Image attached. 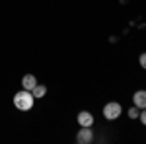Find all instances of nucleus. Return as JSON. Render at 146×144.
Segmentation results:
<instances>
[{"label":"nucleus","instance_id":"obj_7","mask_svg":"<svg viewBox=\"0 0 146 144\" xmlns=\"http://www.w3.org/2000/svg\"><path fill=\"white\" fill-rule=\"evenodd\" d=\"M31 94H33L35 100H37V98H43V96L47 94V88H45V86H41V84H35V88L31 90Z\"/></svg>","mask_w":146,"mask_h":144},{"label":"nucleus","instance_id":"obj_1","mask_svg":"<svg viewBox=\"0 0 146 144\" xmlns=\"http://www.w3.org/2000/svg\"><path fill=\"white\" fill-rule=\"evenodd\" d=\"M33 94L31 92H27V90H22V92H18L16 96H14V105L18 107L20 111H29L33 107Z\"/></svg>","mask_w":146,"mask_h":144},{"label":"nucleus","instance_id":"obj_9","mask_svg":"<svg viewBox=\"0 0 146 144\" xmlns=\"http://www.w3.org/2000/svg\"><path fill=\"white\" fill-rule=\"evenodd\" d=\"M138 62H140V66L146 68V53H142V55L138 56Z\"/></svg>","mask_w":146,"mask_h":144},{"label":"nucleus","instance_id":"obj_10","mask_svg":"<svg viewBox=\"0 0 146 144\" xmlns=\"http://www.w3.org/2000/svg\"><path fill=\"white\" fill-rule=\"evenodd\" d=\"M138 117H140V121H142V125H146V109L142 111V113H140Z\"/></svg>","mask_w":146,"mask_h":144},{"label":"nucleus","instance_id":"obj_5","mask_svg":"<svg viewBox=\"0 0 146 144\" xmlns=\"http://www.w3.org/2000/svg\"><path fill=\"white\" fill-rule=\"evenodd\" d=\"M133 101H135V105L138 109H146V92L144 90L136 92L135 96H133Z\"/></svg>","mask_w":146,"mask_h":144},{"label":"nucleus","instance_id":"obj_3","mask_svg":"<svg viewBox=\"0 0 146 144\" xmlns=\"http://www.w3.org/2000/svg\"><path fill=\"white\" fill-rule=\"evenodd\" d=\"M94 140V133L90 131V127H82L76 134V142L78 144H90Z\"/></svg>","mask_w":146,"mask_h":144},{"label":"nucleus","instance_id":"obj_8","mask_svg":"<svg viewBox=\"0 0 146 144\" xmlns=\"http://www.w3.org/2000/svg\"><path fill=\"white\" fill-rule=\"evenodd\" d=\"M138 115H140V111H138V107H131V109H129V117H131V119H138Z\"/></svg>","mask_w":146,"mask_h":144},{"label":"nucleus","instance_id":"obj_4","mask_svg":"<svg viewBox=\"0 0 146 144\" xmlns=\"http://www.w3.org/2000/svg\"><path fill=\"white\" fill-rule=\"evenodd\" d=\"M78 125L80 127H92V125H94V115L88 113V111L78 113Z\"/></svg>","mask_w":146,"mask_h":144},{"label":"nucleus","instance_id":"obj_2","mask_svg":"<svg viewBox=\"0 0 146 144\" xmlns=\"http://www.w3.org/2000/svg\"><path fill=\"white\" fill-rule=\"evenodd\" d=\"M119 115H121V105H119V103H115V101L107 103V105L103 107V117H105V119H109V121H115Z\"/></svg>","mask_w":146,"mask_h":144},{"label":"nucleus","instance_id":"obj_6","mask_svg":"<svg viewBox=\"0 0 146 144\" xmlns=\"http://www.w3.org/2000/svg\"><path fill=\"white\" fill-rule=\"evenodd\" d=\"M35 84H37V78L33 76V74H25L22 80V86L23 90H27V92H31V90L35 88Z\"/></svg>","mask_w":146,"mask_h":144}]
</instances>
